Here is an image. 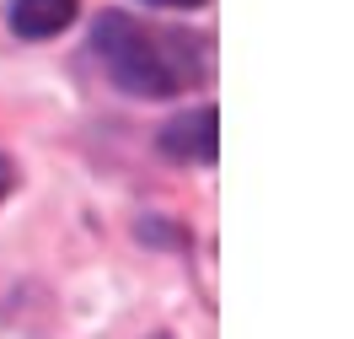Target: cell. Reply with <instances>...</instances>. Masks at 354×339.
Returning a JSON list of instances; mask_svg holds the SVG:
<instances>
[{
    "instance_id": "cell-1",
    "label": "cell",
    "mask_w": 354,
    "mask_h": 339,
    "mask_svg": "<svg viewBox=\"0 0 354 339\" xmlns=\"http://www.w3.org/2000/svg\"><path fill=\"white\" fill-rule=\"evenodd\" d=\"M91 44L102 54L108 76L134 97H177L183 87H199L209 70V49L167 33V27H145L124 17V11H102Z\"/></svg>"
},
{
    "instance_id": "cell-2",
    "label": "cell",
    "mask_w": 354,
    "mask_h": 339,
    "mask_svg": "<svg viewBox=\"0 0 354 339\" xmlns=\"http://www.w3.org/2000/svg\"><path fill=\"white\" fill-rule=\"evenodd\" d=\"M215 140H221V119H215V108H199L161 130V151L177 162H215Z\"/></svg>"
},
{
    "instance_id": "cell-3",
    "label": "cell",
    "mask_w": 354,
    "mask_h": 339,
    "mask_svg": "<svg viewBox=\"0 0 354 339\" xmlns=\"http://www.w3.org/2000/svg\"><path fill=\"white\" fill-rule=\"evenodd\" d=\"M75 22V0H11V27L22 38H54Z\"/></svg>"
},
{
    "instance_id": "cell-4",
    "label": "cell",
    "mask_w": 354,
    "mask_h": 339,
    "mask_svg": "<svg viewBox=\"0 0 354 339\" xmlns=\"http://www.w3.org/2000/svg\"><path fill=\"white\" fill-rule=\"evenodd\" d=\"M151 6H161V11H194V6H204V0H151Z\"/></svg>"
},
{
    "instance_id": "cell-5",
    "label": "cell",
    "mask_w": 354,
    "mask_h": 339,
    "mask_svg": "<svg viewBox=\"0 0 354 339\" xmlns=\"http://www.w3.org/2000/svg\"><path fill=\"white\" fill-rule=\"evenodd\" d=\"M6 189H11V162L0 157V200H6Z\"/></svg>"
}]
</instances>
